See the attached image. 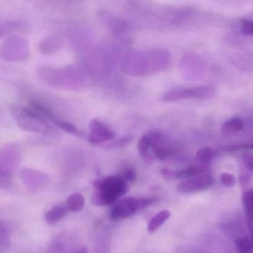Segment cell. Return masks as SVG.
Here are the masks:
<instances>
[{"mask_svg": "<svg viewBox=\"0 0 253 253\" xmlns=\"http://www.w3.org/2000/svg\"><path fill=\"white\" fill-rule=\"evenodd\" d=\"M169 54L165 50H155L148 53L132 51L125 56L123 68L129 74L143 75L164 69L169 63Z\"/></svg>", "mask_w": 253, "mask_h": 253, "instance_id": "cell-1", "label": "cell"}, {"mask_svg": "<svg viewBox=\"0 0 253 253\" xmlns=\"http://www.w3.org/2000/svg\"><path fill=\"white\" fill-rule=\"evenodd\" d=\"M92 202L96 206H105L117 202L127 191V181L121 175H109L93 182Z\"/></svg>", "mask_w": 253, "mask_h": 253, "instance_id": "cell-2", "label": "cell"}, {"mask_svg": "<svg viewBox=\"0 0 253 253\" xmlns=\"http://www.w3.org/2000/svg\"><path fill=\"white\" fill-rule=\"evenodd\" d=\"M15 121L24 130L39 132L50 136H57L59 132L42 115L31 107H12Z\"/></svg>", "mask_w": 253, "mask_h": 253, "instance_id": "cell-3", "label": "cell"}, {"mask_svg": "<svg viewBox=\"0 0 253 253\" xmlns=\"http://www.w3.org/2000/svg\"><path fill=\"white\" fill-rule=\"evenodd\" d=\"M155 199L156 198L136 199L132 196L124 198L113 207L110 217L113 221H120L129 218L138 211L156 203V199Z\"/></svg>", "mask_w": 253, "mask_h": 253, "instance_id": "cell-4", "label": "cell"}, {"mask_svg": "<svg viewBox=\"0 0 253 253\" xmlns=\"http://www.w3.org/2000/svg\"><path fill=\"white\" fill-rule=\"evenodd\" d=\"M215 93V88L212 86L176 87L165 92L162 96V100L168 102H177L188 99L205 100L213 96Z\"/></svg>", "mask_w": 253, "mask_h": 253, "instance_id": "cell-5", "label": "cell"}, {"mask_svg": "<svg viewBox=\"0 0 253 253\" xmlns=\"http://www.w3.org/2000/svg\"><path fill=\"white\" fill-rule=\"evenodd\" d=\"M147 135L150 138L155 158L161 161L174 158L177 153V144L166 133L155 129L149 131Z\"/></svg>", "mask_w": 253, "mask_h": 253, "instance_id": "cell-6", "label": "cell"}, {"mask_svg": "<svg viewBox=\"0 0 253 253\" xmlns=\"http://www.w3.org/2000/svg\"><path fill=\"white\" fill-rule=\"evenodd\" d=\"M172 253H233L227 244L213 236L204 238L199 245L180 247Z\"/></svg>", "mask_w": 253, "mask_h": 253, "instance_id": "cell-7", "label": "cell"}, {"mask_svg": "<svg viewBox=\"0 0 253 253\" xmlns=\"http://www.w3.org/2000/svg\"><path fill=\"white\" fill-rule=\"evenodd\" d=\"M80 239L74 232L65 231L55 236L47 253H76L80 248Z\"/></svg>", "mask_w": 253, "mask_h": 253, "instance_id": "cell-8", "label": "cell"}, {"mask_svg": "<svg viewBox=\"0 0 253 253\" xmlns=\"http://www.w3.org/2000/svg\"><path fill=\"white\" fill-rule=\"evenodd\" d=\"M215 178L209 174H202L184 179L177 184V190L184 194L199 193L209 190L215 184Z\"/></svg>", "mask_w": 253, "mask_h": 253, "instance_id": "cell-9", "label": "cell"}, {"mask_svg": "<svg viewBox=\"0 0 253 253\" xmlns=\"http://www.w3.org/2000/svg\"><path fill=\"white\" fill-rule=\"evenodd\" d=\"M115 131L98 119L90 121L89 124V142L93 144H102L108 141L115 139Z\"/></svg>", "mask_w": 253, "mask_h": 253, "instance_id": "cell-10", "label": "cell"}, {"mask_svg": "<svg viewBox=\"0 0 253 253\" xmlns=\"http://www.w3.org/2000/svg\"><path fill=\"white\" fill-rule=\"evenodd\" d=\"M0 55L8 60H22L28 56V44L22 39H10L1 46Z\"/></svg>", "mask_w": 253, "mask_h": 253, "instance_id": "cell-11", "label": "cell"}, {"mask_svg": "<svg viewBox=\"0 0 253 253\" xmlns=\"http://www.w3.org/2000/svg\"><path fill=\"white\" fill-rule=\"evenodd\" d=\"M209 169V165L197 163L190 165L183 169H169L163 168L161 174L164 178L168 180L187 179L198 175L205 174Z\"/></svg>", "mask_w": 253, "mask_h": 253, "instance_id": "cell-12", "label": "cell"}, {"mask_svg": "<svg viewBox=\"0 0 253 253\" xmlns=\"http://www.w3.org/2000/svg\"><path fill=\"white\" fill-rule=\"evenodd\" d=\"M245 212V222L248 231V236L253 244V190L245 192L242 196Z\"/></svg>", "mask_w": 253, "mask_h": 253, "instance_id": "cell-13", "label": "cell"}, {"mask_svg": "<svg viewBox=\"0 0 253 253\" xmlns=\"http://www.w3.org/2000/svg\"><path fill=\"white\" fill-rule=\"evenodd\" d=\"M22 178H32V180L26 183L28 187H32L34 190L40 188L42 186L45 185L48 182V175L47 174L43 173L40 171L34 170V169H22L20 172Z\"/></svg>", "mask_w": 253, "mask_h": 253, "instance_id": "cell-14", "label": "cell"}, {"mask_svg": "<svg viewBox=\"0 0 253 253\" xmlns=\"http://www.w3.org/2000/svg\"><path fill=\"white\" fill-rule=\"evenodd\" d=\"M68 211V208L65 205H56L46 212L44 220L48 224H56L66 215Z\"/></svg>", "mask_w": 253, "mask_h": 253, "instance_id": "cell-15", "label": "cell"}, {"mask_svg": "<svg viewBox=\"0 0 253 253\" xmlns=\"http://www.w3.org/2000/svg\"><path fill=\"white\" fill-rule=\"evenodd\" d=\"M138 150L140 156L146 162H152L155 159L151 143L147 134L141 136L138 141Z\"/></svg>", "mask_w": 253, "mask_h": 253, "instance_id": "cell-16", "label": "cell"}, {"mask_svg": "<svg viewBox=\"0 0 253 253\" xmlns=\"http://www.w3.org/2000/svg\"><path fill=\"white\" fill-rule=\"evenodd\" d=\"M84 196L80 193H74L70 195L65 202V206L68 208V211L71 212H80L84 206Z\"/></svg>", "mask_w": 253, "mask_h": 253, "instance_id": "cell-17", "label": "cell"}, {"mask_svg": "<svg viewBox=\"0 0 253 253\" xmlns=\"http://www.w3.org/2000/svg\"><path fill=\"white\" fill-rule=\"evenodd\" d=\"M170 212L168 211H162L155 215L147 224V230L149 233H153L156 231L161 226L163 225L170 218Z\"/></svg>", "mask_w": 253, "mask_h": 253, "instance_id": "cell-18", "label": "cell"}, {"mask_svg": "<svg viewBox=\"0 0 253 253\" xmlns=\"http://www.w3.org/2000/svg\"><path fill=\"white\" fill-rule=\"evenodd\" d=\"M218 156V152L212 147H205L196 153V160L199 163L209 165Z\"/></svg>", "mask_w": 253, "mask_h": 253, "instance_id": "cell-19", "label": "cell"}, {"mask_svg": "<svg viewBox=\"0 0 253 253\" xmlns=\"http://www.w3.org/2000/svg\"><path fill=\"white\" fill-rule=\"evenodd\" d=\"M50 122L53 123L54 126H58V127L60 128L61 129L65 131V132H68V133L77 135V136H83V132H80V129L74 125H73L72 123L59 120L57 117H55L54 115L51 117Z\"/></svg>", "mask_w": 253, "mask_h": 253, "instance_id": "cell-20", "label": "cell"}, {"mask_svg": "<svg viewBox=\"0 0 253 253\" xmlns=\"http://www.w3.org/2000/svg\"><path fill=\"white\" fill-rule=\"evenodd\" d=\"M244 128V122L239 117H234L227 120L222 126V131L225 133L239 132Z\"/></svg>", "mask_w": 253, "mask_h": 253, "instance_id": "cell-21", "label": "cell"}, {"mask_svg": "<svg viewBox=\"0 0 253 253\" xmlns=\"http://www.w3.org/2000/svg\"><path fill=\"white\" fill-rule=\"evenodd\" d=\"M235 245L239 253H253V244L249 236H239L235 239Z\"/></svg>", "mask_w": 253, "mask_h": 253, "instance_id": "cell-22", "label": "cell"}, {"mask_svg": "<svg viewBox=\"0 0 253 253\" xmlns=\"http://www.w3.org/2000/svg\"><path fill=\"white\" fill-rule=\"evenodd\" d=\"M60 45V40L56 37H49L40 43V50L44 53H50Z\"/></svg>", "mask_w": 253, "mask_h": 253, "instance_id": "cell-23", "label": "cell"}, {"mask_svg": "<svg viewBox=\"0 0 253 253\" xmlns=\"http://www.w3.org/2000/svg\"><path fill=\"white\" fill-rule=\"evenodd\" d=\"M10 245V236L8 230L0 223V253H7Z\"/></svg>", "mask_w": 253, "mask_h": 253, "instance_id": "cell-24", "label": "cell"}, {"mask_svg": "<svg viewBox=\"0 0 253 253\" xmlns=\"http://www.w3.org/2000/svg\"><path fill=\"white\" fill-rule=\"evenodd\" d=\"M133 135H130V134L129 135H126L125 136L122 137V138L111 140L110 142L106 143V144H104L102 147L106 149L120 148V147H125V146L129 144L133 140Z\"/></svg>", "mask_w": 253, "mask_h": 253, "instance_id": "cell-25", "label": "cell"}, {"mask_svg": "<svg viewBox=\"0 0 253 253\" xmlns=\"http://www.w3.org/2000/svg\"><path fill=\"white\" fill-rule=\"evenodd\" d=\"M94 253H111L110 241L108 236L103 235L97 239L96 246H95Z\"/></svg>", "mask_w": 253, "mask_h": 253, "instance_id": "cell-26", "label": "cell"}, {"mask_svg": "<svg viewBox=\"0 0 253 253\" xmlns=\"http://www.w3.org/2000/svg\"><path fill=\"white\" fill-rule=\"evenodd\" d=\"M19 27V23L18 22H10L0 24V38L7 33L16 31Z\"/></svg>", "mask_w": 253, "mask_h": 253, "instance_id": "cell-27", "label": "cell"}, {"mask_svg": "<svg viewBox=\"0 0 253 253\" xmlns=\"http://www.w3.org/2000/svg\"><path fill=\"white\" fill-rule=\"evenodd\" d=\"M11 185L10 174L0 168V188L7 189Z\"/></svg>", "mask_w": 253, "mask_h": 253, "instance_id": "cell-28", "label": "cell"}, {"mask_svg": "<svg viewBox=\"0 0 253 253\" xmlns=\"http://www.w3.org/2000/svg\"><path fill=\"white\" fill-rule=\"evenodd\" d=\"M242 32L245 35L253 36V20L243 19L241 20Z\"/></svg>", "mask_w": 253, "mask_h": 253, "instance_id": "cell-29", "label": "cell"}, {"mask_svg": "<svg viewBox=\"0 0 253 253\" xmlns=\"http://www.w3.org/2000/svg\"><path fill=\"white\" fill-rule=\"evenodd\" d=\"M221 183L226 187H232L236 184V178L232 174L223 172L220 176Z\"/></svg>", "mask_w": 253, "mask_h": 253, "instance_id": "cell-30", "label": "cell"}, {"mask_svg": "<svg viewBox=\"0 0 253 253\" xmlns=\"http://www.w3.org/2000/svg\"><path fill=\"white\" fill-rule=\"evenodd\" d=\"M242 159L247 169L253 174V154L249 152H246L244 153Z\"/></svg>", "mask_w": 253, "mask_h": 253, "instance_id": "cell-31", "label": "cell"}, {"mask_svg": "<svg viewBox=\"0 0 253 253\" xmlns=\"http://www.w3.org/2000/svg\"><path fill=\"white\" fill-rule=\"evenodd\" d=\"M122 176L126 180V181H133L136 178L137 175L135 169L132 168H126L124 171H123Z\"/></svg>", "mask_w": 253, "mask_h": 253, "instance_id": "cell-32", "label": "cell"}, {"mask_svg": "<svg viewBox=\"0 0 253 253\" xmlns=\"http://www.w3.org/2000/svg\"><path fill=\"white\" fill-rule=\"evenodd\" d=\"M76 253H88V251L86 248H81Z\"/></svg>", "mask_w": 253, "mask_h": 253, "instance_id": "cell-33", "label": "cell"}, {"mask_svg": "<svg viewBox=\"0 0 253 253\" xmlns=\"http://www.w3.org/2000/svg\"><path fill=\"white\" fill-rule=\"evenodd\" d=\"M246 147H248V148H251L253 150V144H251V145L246 146Z\"/></svg>", "mask_w": 253, "mask_h": 253, "instance_id": "cell-34", "label": "cell"}]
</instances>
